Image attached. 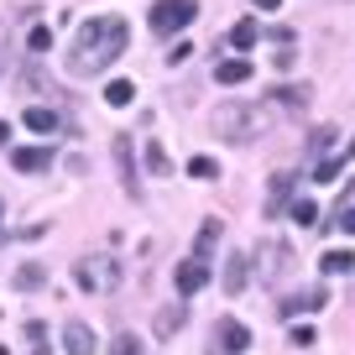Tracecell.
Instances as JSON below:
<instances>
[{
	"label": "cell",
	"mask_w": 355,
	"mask_h": 355,
	"mask_svg": "<svg viewBox=\"0 0 355 355\" xmlns=\"http://www.w3.org/2000/svg\"><path fill=\"white\" fill-rule=\"evenodd\" d=\"M125 42H131V32H125L121 16H94V21H84L78 37H73V47H68V73L73 78L105 73V68L125 53Z\"/></svg>",
	"instance_id": "cell-1"
},
{
	"label": "cell",
	"mask_w": 355,
	"mask_h": 355,
	"mask_svg": "<svg viewBox=\"0 0 355 355\" xmlns=\"http://www.w3.org/2000/svg\"><path fill=\"white\" fill-rule=\"evenodd\" d=\"M266 125H272V110H266V105H225V110L214 115V131H220L225 141H251Z\"/></svg>",
	"instance_id": "cell-2"
},
{
	"label": "cell",
	"mask_w": 355,
	"mask_h": 355,
	"mask_svg": "<svg viewBox=\"0 0 355 355\" xmlns=\"http://www.w3.org/2000/svg\"><path fill=\"white\" fill-rule=\"evenodd\" d=\"M73 277L84 293H110L121 282V261L115 256H84V261H73Z\"/></svg>",
	"instance_id": "cell-3"
},
{
	"label": "cell",
	"mask_w": 355,
	"mask_h": 355,
	"mask_svg": "<svg viewBox=\"0 0 355 355\" xmlns=\"http://www.w3.org/2000/svg\"><path fill=\"white\" fill-rule=\"evenodd\" d=\"M199 16V0H157L152 6V32L157 37H173Z\"/></svg>",
	"instance_id": "cell-4"
},
{
	"label": "cell",
	"mask_w": 355,
	"mask_h": 355,
	"mask_svg": "<svg viewBox=\"0 0 355 355\" xmlns=\"http://www.w3.org/2000/svg\"><path fill=\"white\" fill-rule=\"evenodd\" d=\"M288 266H293V245L288 241H272V235H266V241L256 245V272H261V282H282Z\"/></svg>",
	"instance_id": "cell-5"
},
{
	"label": "cell",
	"mask_w": 355,
	"mask_h": 355,
	"mask_svg": "<svg viewBox=\"0 0 355 355\" xmlns=\"http://www.w3.org/2000/svg\"><path fill=\"white\" fill-rule=\"evenodd\" d=\"M214 340H220V350H225V355H245V350H251V329H245L241 319H220Z\"/></svg>",
	"instance_id": "cell-6"
},
{
	"label": "cell",
	"mask_w": 355,
	"mask_h": 355,
	"mask_svg": "<svg viewBox=\"0 0 355 355\" xmlns=\"http://www.w3.org/2000/svg\"><path fill=\"white\" fill-rule=\"evenodd\" d=\"M178 293H183V298H193V293L204 288V282H209V261H199V256H189V261L178 266Z\"/></svg>",
	"instance_id": "cell-7"
},
{
	"label": "cell",
	"mask_w": 355,
	"mask_h": 355,
	"mask_svg": "<svg viewBox=\"0 0 355 355\" xmlns=\"http://www.w3.org/2000/svg\"><path fill=\"white\" fill-rule=\"evenodd\" d=\"M11 167L16 173H47V167H53V152H47V146H16Z\"/></svg>",
	"instance_id": "cell-8"
},
{
	"label": "cell",
	"mask_w": 355,
	"mask_h": 355,
	"mask_svg": "<svg viewBox=\"0 0 355 355\" xmlns=\"http://www.w3.org/2000/svg\"><path fill=\"white\" fill-rule=\"evenodd\" d=\"M324 303H329V293H324V288H309V293H293V298L282 303V319H298V313H319Z\"/></svg>",
	"instance_id": "cell-9"
},
{
	"label": "cell",
	"mask_w": 355,
	"mask_h": 355,
	"mask_svg": "<svg viewBox=\"0 0 355 355\" xmlns=\"http://www.w3.org/2000/svg\"><path fill=\"white\" fill-rule=\"evenodd\" d=\"M245 277H251V256H225V293L230 298L245 293Z\"/></svg>",
	"instance_id": "cell-10"
},
{
	"label": "cell",
	"mask_w": 355,
	"mask_h": 355,
	"mask_svg": "<svg viewBox=\"0 0 355 355\" xmlns=\"http://www.w3.org/2000/svg\"><path fill=\"white\" fill-rule=\"evenodd\" d=\"M183 324H189V309H183V303H167V309H157V340H173Z\"/></svg>",
	"instance_id": "cell-11"
},
{
	"label": "cell",
	"mask_w": 355,
	"mask_h": 355,
	"mask_svg": "<svg viewBox=\"0 0 355 355\" xmlns=\"http://www.w3.org/2000/svg\"><path fill=\"white\" fill-rule=\"evenodd\" d=\"M319 266H324V277H350V272H355V251H350V245H345V251L334 245V251L319 256Z\"/></svg>",
	"instance_id": "cell-12"
},
{
	"label": "cell",
	"mask_w": 355,
	"mask_h": 355,
	"mask_svg": "<svg viewBox=\"0 0 355 355\" xmlns=\"http://www.w3.org/2000/svg\"><path fill=\"white\" fill-rule=\"evenodd\" d=\"M115 167H121V189L136 193V162H131V136H115Z\"/></svg>",
	"instance_id": "cell-13"
},
{
	"label": "cell",
	"mask_w": 355,
	"mask_h": 355,
	"mask_svg": "<svg viewBox=\"0 0 355 355\" xmlns=\"http://www.w3.org/2000/svg\"><path fill=\"white\" fill-rule=\"evenodd\" d=\"M63 345H68V355H94V329L73 319V324L63 329Z\"/></svg>",
	"instance_id": "cell-14"
},
{
	"label": "cell",
	"mask_w": 355,
	"mask_h": 355,
	"mask_svg": "<svg viewBox=\"0 0 355 355\" xmlns=\"http://www.w3.org/2000/svg\"><path fill=\"white\" fill-rule=\"evenodd\" d=\"M214 78H220V84H245V78H251V63H245V58H225V63H214Z\"/></svg>",
	"instance_id": "cell-15"
},
{
	"label": "cell",
	"mask_w": 355,
	"mask_h": 355,
	"mask_svg": "<svg viewBox=\"0 0 355 355\" xmlns=\"http://www.w3.org/2000/svg\"><path fill=\"white\" fill-rule=\"evenodd\" d=\"M42 282H47V266L42 261H21V266H16V288H21V293L42 288Z\"/></svg>",
	"instance_id": "cell-16"
},
{
	"label": "cell",
	"mask_w": 355,
	"mask_h": 355,
	"mask_svg": "<svg viewBox=\"0 0 355 355\" xmlns=\"http://www.w3.org/2000/svg\"><path fill=\"white\" fill-rule=\"evenodd\" d=\"M26 125H32V131H42V136H53L63 121H58V110H47V105H32V110H26Z\"/></svg>",
	"instance_id": "cell-17"
},
{
	"label": "cell",
	"mask_w": 355,
	"mask_h": 355,
	"mask_svg": "<svg viewBox=\"0 0 355 355\" xmlns=\"http://www.w3.org/2000/svg\"><path fill=\"white\" fill-rule=\"evenodd\" d=\"M214 245H220V220H204V225H199V245H193V256H199V261H209Z\"/></svg>",
	"instance_id": "cell-18"
},
{
	"label": "cell",
	"mask_w": 355,
	"mask_h": 355,
	"mask_svg": "<svg viewBox=\"0 0 355 355\" xmlns=\"http://www.w3.org/2000/svg\"><path fill=\"white\" fill-rule=\"evenodd\" d=\"M277 94V105H288V110H303L309 105V84H282V89H272Z\"/></svg>",
	"instance_id": "cell-19"
},
{
	"label": "cell",
	"mask_w": 355,
	"mask_h": 355,
	"mask_svg": "<svg viewBox=\"0 0 355 355\" xmlns=\"http://www.w3.org/2000/svg\"><path fill=\"white\" fill-rule=\"evenodd\" d=\"M288 193H293V173H277V178H272V199H266V214H277L282 204H288Z\"/></svg>",
	"instance_id": "cell-20"
},
{
	"label": "cell",
	"mask_w": 355,
	"mask_h": 355,
	"mask_svg": "<svg viewBox=\"0 0 355 355\" xmlns=\"http://www.w3.org/2000/svg\"><path fill=\"white\" fill-rule=\"evenodd\" d=\"M146 167H152V178H173V162H167L162 141H146Z\"/></svg>",
	"instance_id": "cell-21"
},
{
	"label": "cell",
	"mask_w": 355,
	"mask_h": 355,
	"mask_svg": "<svg viewBox=\"0 0 355 355\" xmlns=\"http://www.w3.org/2000/svg\"><path fill=\"white\" fill-rule=\"evenodd\" d=\"M293 225L313 230V225H319V204H313V199H298V204H293Z\"/></svg>",
	"instance_id": "cell-22"
},
{
	"label": "cell",
	"mask_w": 355,
	"mask_h": 355,
	"mask_svg": "<svg viewBox=\"0 0 355 355\" xmlns=\"http://www.w3.org/2000/svg\"><path fill=\"white\" fill-rule=\"evenodd\" d=\"M105 100H110V105H131V100H136V84L115 78V84H105Z\"/></svg>",
	"instance_id": "cell-23"
},
{
	"label": "cell",
	"mask_w": 355,
	"mask_h": 355,
	"mask_svg": "<svg viewBox=\"0 0 355 355\" xmlns=\"http://www.w3.org/2000/svg\"><path fill=\"white\" fill-rule=\"evenodd\" d=\"M189 178L209 183V178H220V162H214V157H193V162H189Z\"/></svg>",
	"instance_id": "cell-24"
},
{
	"label": "cell",
	"mask_w": 355,
	"mask_h": 355,
	"mask_svg": "<svg viewBox=\"0 0 355 355\" xmlns=\"http://www.w3.org/2000/svg\"><path fill=\"white\" fill-rule=\"evenodd\" d=\"M256 37H261V26H256V21H235L230 42H235V47H256Z\"/></svg>",
	"instance_id": "cell-25"
},
{
	"label": "cell",
	"mask_w": 355,
	"mask_h": 355,
	"mask_svg": "<svg viewBox=\"0 0 355 355\" xmlns=\"http://www.w3.org/2000/svg\"><path fill=\"white\" fill-rule=\"evenodd\" d=\"M313 173H319V183H334V178L345 173V152H340V157H324V162L313 167Z\"/></svg>",
	"instance_id": "cell-26"
},
{
	"label": "cell",
	"mask_w": 355,
	"mask_h": 355,
	"mask_svg": "<svg viewBox=\"0 0 355 355\" xmlns=\"http://www.w3.org/2000/svg\"><path fill=\"white\" fill-rule=\"evenodd\" d=\"M105 355H141V340H136V334H115Z\"/></svg>",
	"instance_id": "cell-27"
},
{
	"label": "cell",
	"mask_w": 355,
	"mask_h": 355,
	"mask_svg": "<svg viewBox=\"0 0 355 355\" xmlns=\"http://www.w3.org/2000/svg\"><path fill=\"white\" fill-rule=\"evenodd\" d=\"M329 225H334V230H345V235H355V204H340Z\"/></svg>",
	"instance_id": "cell-28"
},
{
	"label": "cell",
	"mask_w": 355,
	"mask_h": 355,
	"mask_svg": "<svg viewBox=\"0 0 355 355\" xmlns=\"http://www.w3.org/2000/svg\"><path fill=\"white\" fill-rule=\"evenodd\" d=\"M26 47H32V53H47V47H53V26H32Z\"/></svg>",
	"instance_id": "cell-29"
},
{
	"label": "cell",
	"mask_w": 355,
	"mask_h": 355,
	"mask_svg": "<svg viewBox=\"0 0 355 355\" xmlns=\"http://www.w3.org/2000/svg\"><path fill=\"white\" fill-rule=\"evenodd\" d=\"M329 141H334V125H319L313 131V152H329Z\"/></svg>",
	"instance_id": "cell-30"
},
{
	"label": "cell",
	"mask_w": 355,
	"mask_h": 355,
	"mask_svg": "<svg viewBox=\"0 0 355 355\" xmlns=\"http://www.w3.org/2000/svg\"><path fill=\"white\" fill-rule=\"evenodd\" d=\"M6 63H11V32H6V21H0V73H6Z\"/></svg>",
	"instance_id": "cell-31"
},
{
	"label": "cell",
	"mask_w": 355,
	"mask_h": 355,
	"mask_svg": "<svg viewBox=\"0 0 355 355\" xmlns=\"http://www.w3.org/2000/svg\"><path fill=\"white\" fill-rule=\"evenodd\" d=\"M189 53H193V47H189V42H178V47H173V53H167V63H173V68H178V63H189Z\"/></svg>",
	"instance_id": "cell-32"
},
{
	"label": "cell",
	"mask_w": 355,
	"mask_h": 355,
	"mask_svg": "<svg viewBox=\"0 0 355 355\" xmlns=\"http://www.w3.org/2000/svg\"><path fill=\"white\" fill-rule=\"evenodd\" d=\"M313 340H319V334H313L309 324H298V329H293V345H313Z\"/></svg>",
	"instance_id": "cell-33"
},
{
	"label": "cell",
	"mask_w": 355,
	"mask_h": 355,
	"mask_svg": "<svg viewBox=\"0 0 355 355\" xmlns=\"http://www.w3.org/2000/svg\"><path fill=\"white\" fill-rule=\"evenodd\" d=\"M256 6H261V11H277V0H256Z\"/></svg>",
	"instance_id": "cell-34"
},
{
	"label": "cell",
	"mask_w": 355,
	"mask_h": 355,
	"mask_svg": "<svg viewBox=\"0 0 355 355\" xmlns=\"http://www.w3.org/2000/svg\"><path fill=\"white\" fill-rule=\"evenodd\" d=\"M6 136H11V125H6V121H0V146H6Z\"/></svg>",
	"instance_id": "cell-35"
},
{
	"label": "cell",
	"mask_w": 355,
	"mask_h": 355,
	"mask_svg": "<svg viewBox=\"0 0 355 355\" xmlns=\"http://www.w3.org/2000/svg\"><path fill=\"white\" fill-rule=\"evenodd\" d=\"M350 157H355V141H350V146H345V162H350Z\"/></svg>",
	"instance_id": "cell-36"
},
{
	"label": "cell",
	"mask_w": 355,
	"mask_h": 355,
	"mask_svg": "<svg viewBox=\"0 0 355 355\" xmlns=\"http://www.w3.org/2000/svg\"><path fill=\"white\" fill-rule=\"evenodd\" d=\"M0 355H11V350H6V345H0Z\"/></svg>",
	"instance_id": "cell-37"
},
{
	"label": "cell",
	"mask_w": 355,
	"mask_h": 355,
	"mask_svg": "<svg viewBox=\"0 0 355 355\" xmlns=\"http://www.w3.org/2000/svg\"><path fill=\"white\" fill-rule=\"evenodd\" d=\"M37 355H47V350H37Z\"/></svg>",
	"instance_id": "cell-38"
}]
</instances>
